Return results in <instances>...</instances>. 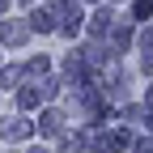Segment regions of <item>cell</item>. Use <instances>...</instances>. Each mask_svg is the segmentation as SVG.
<instances>
[{"label": "cell", "instance_id": "cell-1", "mask_svg": "<svg viewBox=\"0 0 153 153\" xmlns=\"http://www.w3.org/2000/svg\"><path fill=\"white\" fill-rule=\"evenodd\" d=\"M0 136L4 140H26L30 136V123L26 119H9V123H0Z\"/></svg>", "mask_w": 153, "mask_h": 153}, {"label": "cell", "instance_id": "cell-2", "mask_svg": "<svg viewBox=\"0 0 153 153\" xmlns=\"http://www.w3.org/2000/svg\"><path fill=\"white\" fill-rule=\"evenodd\" d=\"M111 30V9H98L94 13V34H106Z\"/></svg>", "mask_w": 153, "mask_h": 153}, {"label": "cell", "instance_id": "cell-3", "mask_svg": "<svg viewBox=\"0 0 153 153\" xmlns=\"http://www.w3.org/2000/svg\"><path fill=\"white\" fill-rule=\"evenodd\" d=\"M30 26H34V30H51V13H43V9H38V13L30 17Z\"/></svg>", "mask_w": 153, "mask_h": 153}, {"label": "cell", "instance_id": "cell-4", "mask_svg": "<svg viewBox=\"0 0 153 153\" xmlns=\"http://www.w3.org/2000/svg\"><path fill=\"white\" fill-rule=\"evenodd\" d=\"M17 102H22V106H26V111H30V106H34V102H38V94H34V89H22V94H17Z\"/></svg>", "mask_w": 153, "mask_h": 153}, {"label": "cell", "instance_id": "cell-5", "mask_svg": "<svg viewBox=\"0 0 153 153\" xmlns=\"http://www.w3.org/2000/svg\"><path fill=\"white\" fill-rule=\"evenodd\" d=\"M153 13V4H149V0H136V22H140V17H149Z\"/></svg>", "mask_w": 153, "mask_h": 153}, {"label": "cell", "instance_id": "cell-6", "mask_svg": "<svg viewBox=\"0 0 153 153\" xmlns=\"http://www.w3.org/2000/svg\"><path fill=\"white\" fill-rule=\"evenodd\" d=\"M140 43H145V47L153 51V30H145V34H140Z\"/></svg>", "mask_w": 153, "mask_h": 153}, {"label": "cell", "instance_id": "cell-7", "mask_svg": "<svg viewBox=\"0 0 153 153\" xmlns=\"http://www.w3.org/2000/svg\"><path fill=\"white\" fill-rule=\"evenodd\" d=\"M4 4H9V0H0V13H4Z\"/></svg>", "mask_w": 153, "mask_h": 153}, {"label": "cell", "instance_id": "cell-8", "mask_svg": "<svg viewBox=\"0 0 153 153\" xmlns=\"http://www.w3.org/2000/svg\"><path fill=\"white\" fill-rule=\"evenodd\" d=\"M149 102H153V89H149Z\"/></svg>", "mask_w": 153, "mask_h": 153}, {"label": "cell", "instance_id": "cell-9", "mask_svg": "<svg viewBox=\"0 0 153 153\" xmlns=\"http://www.w3.org/2000/svg\"><path fill=\"white\" fill-rule=\"evenodd\" d=\"M34 153H43V149H34Z\"/></svg>", "mask_w": 153, "mask_h": 153}]
</instances>
